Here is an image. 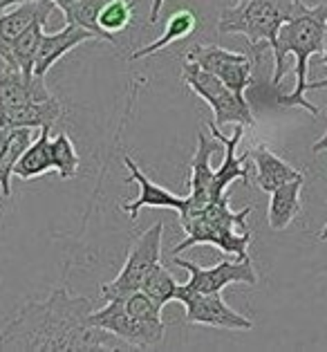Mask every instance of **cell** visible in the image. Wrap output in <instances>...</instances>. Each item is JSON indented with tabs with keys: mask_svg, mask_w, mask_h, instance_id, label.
<instances>
[{
	"mask_svg": "<svg viewBox=\"0 0 327 352\" xmlns=\"http://www.w3.org/2000/svg\"><path fill=\"white\" fill-rule=\"evenodd\" d=\"M92 312L90 298L74 296L65 287H56L45 300L23 305L19 314L0 330V350H137L117 334L92 325Z\"/></svg>",
	"mask_w": 327,
	"mask_h": 352,
	"instance_id": "obj_1",
	"label": "cell"
},
{
	"mask_svg": "<svg viewBox=\"0 0 327 352\" xmlns=\"http://www.w3.org/2000/svg\"><path fill=\"white\" fill-rule=\"evenodd\" d=\"M325 30H327V3L305 7L303 12L294 19H289L282 28L278 30L276 43L271 45L273 52V88H278L282 76L287 72V61L285 58L291 54L296 58V88L291 94H280L276 99L280 106H298L305 108L307 113H312L314 117L318 115V108L312 101L305 99L307 92V70H309V58L316 54H323L325 47Z\"/></svg>",
	"mask_w": 327,
	"mask_h": 352,
	"instance_id": "obj_2",
	"label": "cell"
},
{
	"mask_svg": "<svg viewBox=\"0 0 327 352\" xmlns=\"http://www.w3.org/2000/svg\"><path fill=\"white\" fill-rule=\"evenodd\" d=\"M251 207L243 211H234L229 207V195L211 202L195 216L179 220V227L184 229L186 238L179 245L170 249V256H179L188 247L195 245H213L222 254L236 256L238 261L249 258V245H251V231L247 229V218Z\"/></svg>",
	"mask_w": 327,
	"mask_h": 352,
	"instance_id": "obj_3",
	"label": "cell"
},
{
	"mask_svg": "<svg viewBox=\"0 0 327 352\" xmlns=\"http://www.w3.org/2000/svg\"><path fill=\"white\" fill-rule=\"evenodd\" d=\"M166 0H153L148 21L155 25L159 21L161 7ZM303 0H238L234 10H225L220 16V34H243L249 47H269L276 43L278 30L289 19L305 10Z\"/></svg>",
	"mask_w": 327,
	"mask_h": 352,
	"instance_id": "obj_4",
	"label": "cell"
},
{
	"mask_svg": "<svg viewBox=\"0 0 327 352\" xmlns=\"http://www.w3.org/2000/svg\"><path fill=\"white\" fill-rule=\"evenodd\" d=\"M182 81L197 94V97L209 104V108L213 110V122L218 126L222 124H243L245 128L256 126L251 106H249V101L245 97L236 94L215 74L202 70L200 65L186 61V58L182 65Z\"/></svg>",
	"mask_w": 327,
	"mask_h": 352,
	"instance_id": "obj_5",
	"label": "cell"
},
{
	"mask_svg": "<svg viewBox=\"0 0 327 352\" xmlns=\"http://www.w3.org/2000/svg\"><path fill=\"white\" fill-rule=\"evenodd\" d=\"M161 236H164V222H155L150 229H146L133 243L119 276L110 283H103L99 287V294L106 300H115V298H126L133 292H139L144 278L148 276V272L161 258Z\"/></svg>",
	"mask_w": 327,
	"mask_h": 352,
	"instance_id": "obj_6",
	"label": "cell"
},
{
	"mask_svg": "<svg viewBox=\"0 0 327 352\" xmlns=\"http://www.w3.org/2000/svg\"><path fill=\"white\" fill-rule=\"evenodd\" d=\"M90 323L97 325L101 330L117 334L119 339L133 343L137 350L159 348L164 343V337H166V325H153V323L139 321L137 316H133L126 310L122 298L108 300L106 307L94 310L90 314Z\"/></svg>",
	"mask_w": 327,
	"mask_h": 352,
	"instance_id": "obj_7",
	"label": "cell"
},
{
	"mask_svg": "<svg viewBox=\"0 0 327 352\" xmlns=\"http://www.w3.org/2000/svg\"><path fill=\"white\" fill-rule=\"evenodd\" d=\"M184 58L200 65L202 70L215 74L240 97H245L247 88L253 83V58L247 54L231 52V50H225L220 45H195Z\"/></svg>",
	"mask_w": 327,
	"mask_h": 352,
	"instance_id": "obj_8",
	"label": "cell"
},
{
	"mask_svg": "<svg viewBox=\"0 0 327 352\" xmlns=\"http://www.w3.org/2000/svg\"><path fill=\"white\" fill-rule=\"evenodd\" d=\"M175 300L184 303L186 307V321L195 325H209V328L220 330H251L253 321L247 319L225 303V298L218 294H204V292L184 289V285L177 287Z\"/></svg>",
	"mask_w": 327,
	"mask_h": 352,
	"instance_id": "obj_9",
	"label": "cell"
},
{
	"mask_svg": "<svg viewBox=\"0 0 327 352\" xmlns=\"http://www.w3.org/2000/svg\"><path fill=\"white\" fill-rule=\"evenodd\" d=\"M175 265H179L182 270H186L191 276L184 283V289L193 292H204V294H218L227 285L234 283H245V285H258V272L253 267L251 258L245 261H222L215 267H200L195 263H188L177 256H170Z\"/></svg>",
	"mask_w": 327,
	"mask_h": 352,
	"instance_id": "obj_10",
	"label": "cell"
},
{
	"mask_svg": "<svg viewBox=\"0 0 327 352\" xmlns=\"http://www.w3.org/2000/svg\"><path fill=\"white\" fill-rule=\"evenodd\" d=\"M209 126V131L213 135V140L218 142L222 148H225V157H222V164L215 168V177H213V188H211V193H213V202L215 200H220V197H225L227 191H229V186L236 182V179H243V182H249V168L245 162L249 160V151L245 153V155H240L238 157V146L240 142H243V137H245V126L243 124H236L234 128V135L227 137L225 133L220 131V126L213 122L206 124Z\"/></svg>",
	"mask_w": 327,
	"mask_h": 352,
	"instance_id": "obj_11",
	"label": "cell"
},
{
	"mask_svg": "<svg viewBox=\"0 0 327 352\" xmlns=\"http://www.w3.org/2000/svg\"><path fill=\"white\" fill-rule=\"evenodd\" d=\"M56 7L52 0H32V3H23L14 7L12 12L0 14V61L7 67H14V43L21 34L32 28L34 23L45 21L52 16Z\"/></svg>",
	"mask_w": 327,
	"mask_h": 352,
	"instance_id": "obj_12",
	"label": "cell"
},
{
	"mask_svg": "<svg viewBox=\"0 0 327 352\" xmlns=\"http://www.w3.org/2000/svg\"><path fill=\"white\" fill-rule=\"evenodd\" d=\"M215 148V140L211 142L206 137L204 131L197 133V148L195 155L191 160V179H188V186H191V193H188V211L184 216H179V220H186L200 213L202 209H206L213 202V177L215 170L211 168V155Z\"/></svg>",
	"mask_w": 327,
	"mask_h": 352,
	"instance_id": "obj_13",
	"label": "cell"
},
{
	"mask_svg": "<svg viewBox=\"0 0 327 352\" xmlns=\"http://www.w3.org/2000/svg\"><path fill=\"white\" fill-rule=\"evenodd\" d=\"M124 164L131 170V179L133 182L139 184V195H137V200H131V202H124L122 209L126 213H131V218L135 220L137 213L146 207H153V209H173L177 211L179 216H184L188 211V197H179L175 193H170L168 188H164L159 184H155L153 179L144 173V170L137 166V162L131 157V155H124Z\"/></svg>",
	"mask_w": 327,
	"mask_h": 352,
	"instance_id": "obj_14",
	"label": "cell"
},
{
	"mask_svg": "<svg viewBox=\"0 0 327 352\" xmlns=\"http://www.w3.org/2000/svg\"><path fill=\"white\" fill-rule=\"evenodd\" d=\"M52 99L45 85V76L25 74L16 67L0 70V104L3 106H27Z\"/></svg>",
	"mask_w": 327,
	"mask_h": 352,
	"instance_id": "obj_15",
	"label": "cell"
},
{
	"mask_svg": "<svg viewBox=\"0 0 327 352\" xmlns=\"http://www.w3.org/2000/svg\"><path fill=\"white\" fill-rule=\"evenodd\" d=\"M92 38H97V36L74 23H65V28L54 34H43L36 61H34V74L45 76L52 70V65L56 61H61L67 52H72V50L79 47L81 43L92 41Z\"/></svg>",
	"mask_w": 327,
	"mask_h": 352,
	"instance_id": "obj_16",
	"label": "cell"
},
{
	"mask_svg": "<svg viewBox=\"0 0 327 352\" xmlns=\"http://www.w3.org/2000/svg\"><path fill=\"white\" fill-rule=\"evenodd\" d=\"M249 157L253 160V166H256V184L264 193L276 191L278 186L291 182V179L305 177L298 168L287 164L285 160H280L276 153L269 151L267 144L253 146V148L249 151Z\"/></svg>",
	"mask_w": 327,
	"mask_h": 352,
	"instance_id": "obj_17",
	"label": "cell"
},
{
	"mask_svg": "<svg viewBox=\"0 0 327 352\" xmlns=\"http://www.w3.org/2000/svg\"><path fill=\"white\" fill-rule=\"evenodd\" d=\"M63 115V106L56 97H52L41 104L27 106H3L0 104V126L5 128H41L54 126Z\"/></svg>",
	"mask_w": 327,
	"mask_h": 352,
	"instance_id": "obj_18",
	"label": "cell"
},
{
	"mask_svg": "<svg viewBox=\"0 0 327 352\" xmlns=\"http://www.w3.org/2000/svg\"><path fill=\"white\" fill-rule=\"evenodd\" d=\"M305 177L291 179V182L278 186L269 195V209H267V220L273 231L287 229L294 218L300 213V191H303Z\"/></svg>",
	"mask_w": 327,
	"mask_h": 352,
	"instance_id": "obj_19",
	"label": "cell"
},
{
	"mask_svg": "<svg viewBox=\"0 0 327 352\" xmlns=\"http://www.w3.org/2000/svg\"><path fill=\"white\" fill-rule=\"evenodd\" d=\"M49 133L52 126H41L38 128V137L34 140L25 153L19 157L14 166V175L19 179H34L41 177L54 170V164H52V151H49Z\"/></svg>",
	"mask_w": 327,
	"mask_h": 352,
	"instance_id": "obj_20",
	"label": "cell"
},
{
	"mask_svg": "<svg viewBox=\"0 0 327 352\" xmlns=\"http://www.w3.org/2000/svg\"><path fill=\"white\" fill-rule=\"evenodd\" d=\"M197 23H200V21H197V16L191 10H179V12H175L166 21V28H164L161 36L157 41L148 43V45L135 50L133 56H131V61H139V58H146V56H150L155 52H159V50H164V47H168L170 43L184 41L186 36H191V34L197 30Z\"/></svg>",
	"mask_w": 327,
	"mask_h": 352,
	"instance_id": "obj_21",
	"label": "cell"
},
{
	"mask_svg": "<svg viewBox=\"0 0 327 352\" xmlns=\"http://www.w3.org/2000/svg\"><path fill=\"white\" fill-rule=\"evenodd\" d=\"M34 142V128H14L7 142L3 155H0V188L3 195H12V177H14V166L19 157L25 153V148Z\"/></svg>",
	"mask_w": 327,
	"mask_h": 352,
	"instance_id": "obj_22",
	"label": "cell"
},
{
	"mask_svg": "<svg viewBox=\"0 0 327 352\" xmlns=\"http://www.w3.org/2000/svg\"><path fill=\"white\" fill-rule=\"evenodd\" d=\"M43 30H45V21H38V23H34L32 28L25 30L19 38H16L14 50H12L16 70H21L25 74H34V61H36L43 34H45Z\"/></svg>",
	"mask_w": 327,
	"mask_h": 352,
	"instance_id": "obj_23",
	"label": "cell"
},
{
	"mask_svg": "<svg viewBox=\"0 0 327 352\" xmlns=\"http://www.w3.org/2000/svg\"><path fill=\"white\" fill-rule=\"evenodd\" d=\"M108 0H74V5L67 10L63 16H65V23H74L79 25V28L92 32L97 41H106L110 43L108 34L101 30L99 25V14L103 10V5H106Z\"/></svg>",
	"mask_w": 327,
	"mask_h": 352,
	"instance_id": "obj_24",
	"label": "cell"
},
{
	"mask_svg": "<svg viewBox=\"0 0 327 352\" xmlns=\"http://www.w3.org/2000/svg\"><path fill=\"white\" fill-rule=\"evenodd\" d=\"M177 287H179V283L173 278V274L164 267L161 263L155 265V267L148 272V276H146L142 283V292L144 294H148L159 307L170 303V300H175Z\"/></svg>",
	"mask_w": 327,
	"mask_h": 352,
	"instance_id": "obj_25",
	"label": "cell"
},
{
	"mask_svg": "<svg viewBox=\"0 0 327 352\" xmlns=\"http://www.w3.org/2000/svg\"><path fill=\"white\" fill-rule=\"evenodd\" d=\"M133 14H135L133 0H108V3L103 5V10L99 14V25H101V30L108 34L113 45H117L115 34L124 32L128 25H131Z\"/></svg>",
	"mask_w": 327,
	"mask_h": 352,
	"instance_id": "obj_26",
	"label": "cell"
},
{
	"mask_svg": "<svg viewBox=\"0 0 327 352\" xmlns=\"http://www.w3.org/2000/svg\"><path fill=\"white\" fill-rule=\"evenodd\" d=\"M49 151H52V164H54V170L63 179H70L79 173L81 157L74 148V142L65 133H58L54 140L49 142Z\"/></svg>",
	"mask_w": 327,
	"mask_h": 352,
	"instance_id": "obj_27",
	"label": "cell"
},
{
	"mask_svg": "<svg viewBox=\"0 0 327 352\" xmlns=\"http://www.w3.org/2000/svg\"><path fill=\"white\" fill-rule=\"evenodd\" d=\"M318 63L327 65V30H325V47H323L321 61H318ZM323 88H327V76H325V79H321V81H309V83H307V92H312V90H323Z\"/></svg>",
	"mask_w": 327,
	"mask_h": 352,
	"instance_id": "obj_28",
	"label": "cell"
},
{
	"mask_svg": "<svg viewBox=\"0 0 327 352\" xmlns=\"http://www.w3.org/2000/svg\"><path fill=\"white\" fill-rule=\"evenodd\" d=\"M23 3H32V0H0V14H5L7 10H12V7H19Z\"/></svg>",
	"mask_w": 327,
	"mask_h": 352,
	"instance_id": "obj_29",
	"label": "cell"
},
{
	"mask_svg": "<svg viewBox=\"0 0 327 352\" xmlns=\"http://www.w3.org/2000/svg\"><path fill=\"white\" fill-rule=\"evenodd\" d=\"M12 131H14V128H5V126H0V155H3V151H5L7 142H10Z\"/></svg>",
	"mask_w": 327,
	"mask_h": 352,
	"instance_id": "obj_30",
	"label": "cell"
},
{
	"mask_svg": "<svg viewBox=\"0 0 327 352\" xmlns=\"http://www.w3.org/2000/svg\"><path fill=\"white\" fill-rule=\"evenodd\" d=\"M325 115H327V108H325ZM323 151H327V133L318 142L312 144V153H323Z\"/></svg>",
	"mask_w": 327,
	"mask_h": 352,
	"instance_id": "obj_31",
	"label": "cell"
},
{
	"mask_svg": "<svg viewBox=\"0 0 327 352\" xmlns=\"http://www.w3.org/2000/svg\"><path fill=\"white\" fill-rule=\"evenodd\" d=\"M52 3H54L56 10H61V12L65 14V12L74 5V0H52Z\"/></svg>",
	"mask_w": 327,
	"mask_h": 352,
	"instance_id": "obj_32",
	"label": "cell"
},
{
	"mask_svg": "<svg viewBox=\"0 0 327 352\" xmlns=\"http://www.w3.org/2000/svg\"><path fill=\"white\" fill-rule=\"evenodd\" d=\"M318 240H323V243H327V222H325V227L321 229V234H318Z\"/></svg>",
	"mask_w": 327,
	"mask_h": 352,
	"instance_id": "obj_33",
	"label": "cell"
},
{
	"mask_svg": "<svg viewBox=\"0 0 327 352\" xmlns=\"http://www.w3.org/2000/svg\"><path fill=\"white\" fill-rule=\"evenodd\" d=\"M0 197H5V195H3V188H0Z\"/></svg>",
	"mask_w": 327,
	"mask_h": 352,
	"instance_id": "obj_34",
	"label": "cell"
}]
</instances>
